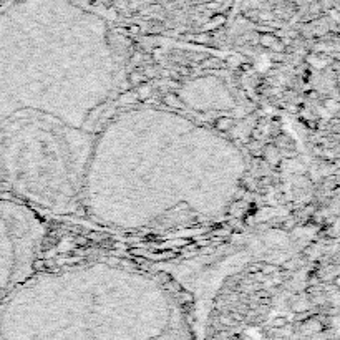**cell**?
Instances as JSON below:
<instances>
[{
    "label": "cell",
    "instance_id": "obj_1",
    "mask_svg": "<svg viewBox=\"0 0 340 340\" xmlns=\"http://www.w3.org/2000/svg\"><path fill=\"white\" fill-rule=\"evenodd\" d=\"M233 125H234V121L233 118H229V116H221V118L216 121V128L221 130V131H228V130L233 128Z\"/></svg>",
    "mask_w": 340,
    "mask_h": 340
},
{
    "label": "cell",
    "instance_id": "obj_2",
    "mask_svg": "<svg viewBox=\"0 0 340 340\" xmlns=\"http://www.w3.org/2000/svg\"><path fill=\"white\" fill-rule=\"evenodd\" d=\"M164 102H166L169 106H173V108H181L183 106L181 102H180V98H178L176 95H173V93L164 95Z\"/></svg>",
    "mask_w": 340,
    "mask_h": 340
},
{
    "label": "cell",
    "instance_id": "obj_3",
    "mask_svg": "<svg viewBox=\"0 0 340 340\" xmlns=\"http://www.w3.org/2000/svg\"><path fill=\"white\" fill-rule=\"evenodd\" d=\"M128 80H130V85H139V83H143V81H145V75H143V72L141 73L133 72L131 75L128 77Z\"/></svg>",
    "mask_w": 340,
    "mask_h": 340
},
{
    "label": "cell",
    "instance_id": "obj_4",
    "mask_svg": "<svg viewBox=\"0 0 340 340\" xmlns=\"http://www.w3.org/2000/svg\"><path fill=\"white\" fill-rule=\"evenodd\" d=\"M287 324H289L287 317H282V315L274 317V320H272V325H274V327H287Z\"/></svg>",
    "mask_w": 340,
    "mask_h": 340
},
{
    "label": "cell",
    "instance_id": "obj_5",
    "mask_svg": "<svg viewBox=\"0 0 340 340\" xmlns=\"http://www.w3.org/2000/svg\"><path fill=\"white\" fill-rule=\"evenodd\" d=\"M143 75L148 77V78H155L156 77V70L153 67H146L145 70H143Z\"/></svg>",
    "mask_w": 340,
    "mask_h": 340
},
{
    "label": "cell",
    "instance_id": "obj_6",
    "mask_svg": "<svg viewBox=\"0 0 340 340\" xmlns=\"http://www.w3.org/2000/svg\"><path fill=\"white\" fill-rule=\"evenodd\" d=\"M150 95H151V88H150V86H143V90H139V93L136 95V97L146 98V97H150Z\"/></svg>",
    "mask_w": 340,
    "mask_h": 340
},
{
    "label": "cell",
    "instance_id": "obj_7",
    "mask_svg": "<svg viewBox=\"0 0 340 340\" xmlns=\"http://www.w3.org/2000/svg\"><path fill=\"white\" fill-rule=\"evenodd\" d=\"M33 267L37 269V271H42V269H45V259H38V261H35Z\"/></svg>",
    "mask_w": 340,
    "mask_h": 340
},
{
    "label": "cell",
    "instance_id": "obj_8",
    "mask_svg": "<svg viewBox=\"0 0 340 340\" xmlns=\"http://www.w3.org/2000/svg\"><path fill=\"white\" fill-rule=\"evenodd\" d=\"M271 272H274V267H272V265H265V267L262 269V274H265V276H269Z\"/></svg>",
    "mask_w": 340,
    "mask_h": 340
},
{
    "label": "cell",
    "instance_id": "obj_9",
    "mask_svg": "<svg viewBox=\"0 0 340 340\" xmlns=\"http://www.w3.org/2000/svg\"><path fill=\"white\" fill-rule=\"evenodd\" d=\"M75 244H80V246H83V244H86V239L85 237H77L75 239Z\"/></svg>",
    "mask_w": 340,
    "mask_h": 340
}]
</instances>
